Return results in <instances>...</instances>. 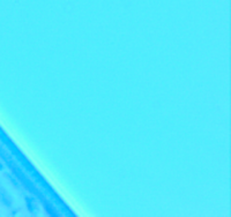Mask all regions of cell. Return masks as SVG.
<instances>
[{
  "label": "cell",
  "instance_id": "1",
  "mask_svg": "<svg viewBox=\"0 0 231 217\" xmlns=\"http://www.w3.org/2000/svg\"><path fill=\"white\" fill-rule=\"evenodd\" d=\"M33 201H34V198H29V196H26V203H27V207H28V209H29V211L30 213H34L35 211V206H34V203H33Z\"/></svg>",
  "mask_w": 231,
  "mask_h": 217
},
{
  "label": "cell",
  "instance_id": "2",
  "mask_svg": "<svg viewBox=\"0 0 231 217\" xmlns=\"http://www.w3.org/2000/svg\"><path fill=\"white\" fill-rule=\"evenodd\" d=\"M8 178H9V179H11V180H12V182H13V184H14V185H15V186H18V181L15 180V179H14V178H13V177H12V176H8Z\"/></svg>",
  "mask_w": 231,
  "mask_h": 217
},
{
  "label": "cell",
  "instance_id": "3",
  "mask_svg": "<svg viewBox=\"0 0 231 217\" xmlns=\"http://www.w3.org/2000/svg\"><path fill=\"white\" fill-rule=\"evenodd\" d=\"M2 169H4V166H2V164H1V163H0V171H1V170H2Z\"/></svg>",
  "mask_w": 231,
  "mask_h": 217
}]
</instances>
